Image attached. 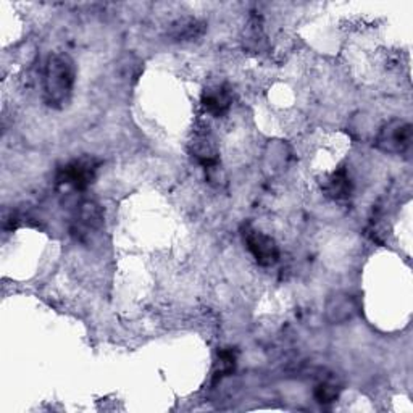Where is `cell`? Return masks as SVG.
I'll return each mask as SVG.
<instances>
[{"mask_svg":"<svg viewBox=\"0 0 413 413\" xmlns=\"http://www.w3.org/2000/svg\"><path fill=\"white\" fill-rule=\"evenodd\" d=\"M77 218L86 228H100L104 223V215H102L100 207L95 202H82L80 205V212H77Z\"/></svg>","mask_w":413,"mask_h":413,"instance_id":"obj_9","label":"cell"},{"mask_svg":"<svg viewBox=\"0 0 413 413\" xmlns=\"http://www.w3.org/2000/svg\"><path fill=\"white\" fill-rule=\"evenodd\" d=\"M244 242L255 262L262 267H272L279 259V249L274 239L265 232L254 228H245L242 232Z\"/></svg>","mask_w":413,"mask_h":413,"instance_id":"obj_4","label":"cell"},{"mask_svg":"<svg viewBox=\"0 0 413 413\" xmlns=\"http://www.w3.org/2000/svg\"><path fill=\"white\" fill-rule=\"evenodd\" d=\"M236 365V352L231 349H223L218 354V362H217V368H215V376L213 380L218 381L223 378V376L230 375L232 370H235Z\"/></svg>","mask_w":413,"mask_h":413,"instance_id":"obj_10","label":"cell"},{"mask_svg":"<svg viewBox=\"0 0 413 413\" xmlns=\"http://www.w3.org/2000/svg\"><path fill=\"white\" fill-rule=\"evenodd\" d=\"M232 102L231 91L226 86H217L203 92L202 105L213 117H220L230 110Z\"/></svg>","mask_w":413,"mask_h":413,"instance_id":"obj_5","label":"cell"},{"mask_svg":"<svg viewBox=\"0 0 413 413\" xmlns=\"http://www.w3.org/2000/svg\"><path fill=\"white\" fill-rule=\"evenodd\" d=\"M412 124L404 119H391L376 136L375 146L385 154L400 155L409 151L412 146Z\"/></svg>","mask_w":413,"mask_h":413,"instance_id":"obj_2","label":"cell"},{"mask_svg":"<svg viewBox=\"0 0 413 413\" xmlns=\"http://www.w3.org/2000/svg\"><path fill=\"white\" fill-rule=\"evenodd\" d=\"M354 304L349 296H336L328 304V315L333 321H344L354 313Z\"/></svg>","mask_w":413,"mask_h":413,"instance_id":"obj_8","label":"cell"},{"mask_svg":"<svg viewBox=\"0 0 413 413\" xmlns=\"http://www.w3.org/2000/svg\"><path fill=\"white\" fill-rule=\"evenodd\" d=\"M76 81L75 62L67 53H52L44 70V100L53 109L68 104Z\"/></svg>","mask_w":413,"mask_h":413,"instance_id":"obj_1","label":"cell"},{"mask_svg":"<svg viewBox=\"0 0 413 413\" xmlns=\"http://www.w3.org/2000/svg\"><path fill=\"white\" fill-rule=\"evenodd\" d=\"M339 397V387L329 382H323V385L316 386L315 389V399L320 404H331Z\"/></svg>","mask_w":413,"mask_h":413,"instance_id":"obj_11","label":"cell"},{"mask_svg":"<svg viewBox=\"0 0 413 413\" xmlns=\"http://www.w3.org/2000/svg\"><path fill=\"white\" fill-rule=\"evenodd\" d=\"M99 161L91 157H82L73 160L58 170L57 181L60 184H70L75 189H86L92 184L95 173H97Z\"/></svg>","mask_w":413,"mask_h":413,"instance_id":"obj_3","label":"cell"},{"mask_svg":"<svg viewBox=\"0 0 413 413\" xmlns=\"http://www.w3.org/2000/svg\"><path fill=\"white\" fill-rule=\"evenodd\" d=\"M323 189H325V193L329 197H333V199H347L352 193V183L349 175H347V171L344 168H340L336 173H333V175L326 179Z\"/></svg>","mask_w":413,"mask_h":413,"instance_id":"obj_6","label":"cell"},{"mask_svg":"<svg viewBox=\"0 0 413 413\" xmlns=\"http://www.w3.org/2000/svg\"><path fill=\"white\" fill-rule=\"evenodd\" d=\"M203 33V23L197 20H191V18H186V20H179L173 25L170 36L175 41H189L194 38H199Z\"/></svg>","mask_w":413,"mask_h":413,"instance_id":"obj_7","label":"cell"}]
</instances>
